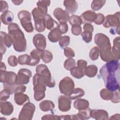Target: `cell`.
Masks as SVG:
<instances>
[{
    "label": "cell",
    "mask_w": 120,
    "mask_h": 120,
    "mask_svg": "<svg viewBox=\"0 0 120 120\" xmlns=\"http://www.w3.org/2000/svg\"><path fill=\"white\" fill-rule=\"evenodd\" d=\"M95 44L98 46L100 58L104 61L108 62L116 60L112 52L110 39L103 33H97L94 37Z\"/></svg>",
    "instance_id": "6da1fadb"
},
{
    "label": "cell",
    "mask_w": 120,
    "mask_h": 120,
    "mask_svg": "<svg viewBox=\"0 0 120 120\" xmlns=\"http://www.w3.org/2000/svg\"><path fill=\"white\" fill-rule=\"evenodd\" d=\"M9 34L12 37L15 50L18 52H25L27 49V42L23 32L16 23H11L8 26Z\"/></svg>",
    "instance_id": "7a4b0ae2"
},
{
    "label": "cell",
    "mask_w": 120,
    "mask_h": 120,
    "mask_svg": "<svg viewBox=\"0 0 120 120\" xmlns=\"http://www.w3.org/2000/svg\"><path fill=\"white\" fill-rule=\"evenodd\" d=\"M99 73L105 82L106 89L112 92L119 90L120 72L107 70L103 65L100 69Z\"/></svg>",
    "instance_id": "3957f363"
},
{
    "label": "cell",
    "mask_w": 120,
    "mask_h": 120,
    "mask_svg": "<svg viewBox=\"0 0 120 120\" xmlns=\"http://www.w3.org/2000/svg\"><path fill=\"white\" fill-rule=\"evenodd\" d=\"M18 17L21 24L24 30L28 32H32L34 28L31 22V15L30 13L27 10H21L18 13Z\"/></svg>",
    "instance_id": "277c9868"
},
{
    "label": "cell",
    "mask_w": 120,
    "mask_h": 120,
    "mask_svg": "<svg viewBox=\"0 0 120 120\" xmlns=\"http://www.w3.org/2000/svg\"><path fill=\"white\" fill-rule=\"evenodd\" d=\"M32 15L35 22V28L38 32H43L45 29V15L41 13L38 8H35L32 11Z\"/></svg>",
    "instance_id": "5b68a950"
},
{
    "label": "cell",
    "mask_w": 120,
    "mask_h": 120,
    "mask_svg": "<svg viewBox=\"0 0 120 120\" xmlns=\"http://www.w3.org/2000/svg\"><path fill=\"white\" fill-rule=\"evenodd\" d=\"M59 88L62 94L68 96L75 89L74 82L70 77L66 76L60 82Z\"/></svg>",
    "instance_id": "8992f818"
},
{
    "label": "cell",
    "mask_w": 120,
    "mask_h": 120,
    "mask_svg": "<svg viewBox=\"0 0 120 120\" xmlns=\"http://www.w3.org/2000/svg\"><path fill=\"white\" fill-rule=\"evenodd\" d=\"M35 105L30 102H27L22 107L18 116L20 120H31L35 111Z\"/></svg>",
    "instance_id": "52a82bcc"
},
{
    "label": "cell",
    "mask_w": 120,
    "mask_h": 120,
    "mask_svg": "<svg viewBox=\"0 0 120 120\" xmlns=\"http://www.w3.org/2000/svg\"><path fill=\"white\" fill-rule=\"evenodd\" d=\"M17 75L12 71H0V79L3 85L15 86L16 84Z\"/></svg>",
    "instance_id": "ba28073f"
},
{
    "label": "cell",
    "mask_w": 120,
    "mask_h": 120,
    "mask_svg": "<svg viewBox=\"0 0 120 120\" xmlns=\"http://www.w3.org/2000/svg\"><path fill=\"white\" fill-rule=\"evenodd\" d=\"M33 85L34 99L37 101H39L45 96V91L46 86L35 79H33Z\"/></svg>",
    "instance_id": "9c48e42d"
},
{
    "label": "cell",
    "mask_w": 120,
    "mask_h": 120,
    "mask_svg": "<svg viewBox=\"0 0 120 120\" xmlns=\"http://www.w3.org/2000/svg\"><path fill=\"white\" fill-rule=\"evenodd\" d=\"M103 25L104 27L106 28L110 27L113 28L120 26V12L118 11L113 15H109L106 16Z\"/></svg>",
    "instance_id": "30bf717a"
},
{
    "label": "cell",
    "mask_w": 120,
    "mask_h": 120,
    "mask_svg": "<svg viewBox=\"0 0 120 120\" xmlns=\"http://www.w3.org/2000/svg\"><path fill=\"white\" fill-rule=\"evenodd\" d=\"M13 44V39L12 37L3 31L0 32V49L1 56L2 57L7 50V47L9 48Z\"/></svg>",
    "instance_id": "8fae6325"
},
{
    "label": "cell",
    "mask_w": 120,
    "mask_h": 120,
    "mask_svg": "<svg viewBox=\"0 0 120 120\" xmlns=\"http://www.w3.org/2000/svg\"><path fill=\"white\" fill-rule=\"evenodd\" d=\"M32 76L31 71L27 68L20 69L17 74L16 84L18 85L27 84L29 82L30 79Z\"/></svg>",
    "instance_id": "7c38bea8"
},
{
    "label": "cell",
    "mask_w": 120,
    "mask_h": 120,
    "mask_svg": "<svg viewBox=\"0 0 120 120\" xmlns=\"http://www.w3.org/2000/svg\"><path fill=\"white\" fill-rule=\"evenodd\" d=\"M71 100L68 96L61 95L58 98V107L63 112H68L71 108Z\"/></svg>",
    "instance_id": "4fadbf2b"
},
{
    "label": "cell",
    "mask_w": 120,
    "mask_h": 120,
    "mask_svg": "<svg viewBox=\"0 0 120 120\" xmlns=\"http://www.w3.org/2000/svg\"><path fill=\"white\" fill-rule=\"evenodd\" d=\"M33 43L37 49L44 50L46 46V39L43 35L37 34L33 38Z\"/></svg>",
    "instance_id": "5bb4252c"
},
{
    "label": "cell",
    "mask_w": 120,
    "mask_h": 120,
    "mask_svg": "<svg viewBox=\"0 0 120 120\" xmlns=\"http://www.w3.org/2000/svg\"><path fill=\"white\" fill-rule=\"evenodd\" d=\"M53 15L60 23L67 22L69 18V13L60 8H55L53 11Z\"/></svg>",
    "instance_id": "9a60e30c"
},
{
    "label": "cell",
    "mask_w": 120,
    "mask_h": 120,
    "mask_svg": "<svg viewBox=\"0 0 120 120\" xmlns=\"http://www.w3.org/2000/svg\"><path fill=\"white\" fill-rule=\"evenodd\" d=\"M90 117L96 120H105L109 119L107 111L102 109L91 110Z\"/></svg>",
    "instance_id": "2e32d148"
},
{
    "label": "cell",
    "mask_w": 120,
    "mask_h": 120,
    "mask_svg": "<svg viewBox=\"0 0 120 120\" xmlns=\"http://www.w3.org/2000/svg\"><path fill=\"white\" fill-rule=\"evenodd\" d=\"M97 14L91 10H88L83 12L80 16L82 23H91L94 22L96 18Z\"/></svg>",
    "instance_id": "e0dca14e"
},
{
    "label": "cell",
    "mask_w": 120,
    "mask_h": 120,
    "mask_svg": "<svg viewBox=\"0 0 120 120\" xmlns=\"http://www.w3.org/2000/svg\"><path fill=\"white\" fill-rule=\"evenodd\" d=\"M0 112L4 116L10 115L13 111L14 106L13 105L9 102L0 101Z\"/></svg>",
    "instance_id": "ac0fdd59"
},
{
    "label": "cell",
    "mask_w": 120,
    "mask_h": 120,
    "mask_svg": "<svg viewBox=\"0 0 120 120\" xmlns=\"http://www.w3.org/2000/svg\"><path fill=\"white\" fill-rule=\"evenodd\" d=\"M66 11L69 14L75 13L78 9V4L75 0H67L63 2Z\"/></svg>",
    "instance_id": "d6986e66"
},
{
    "label": "cell",
    "mask_w": 120,
    "mask_h": 120,
    "mask_svg": "<svg viewBox=\"0 0 120 120\" xmlns=\"http://www.w3.org/2000/svg\"><path fill=\"white\" fill-rule=\"evenodd\" d=\"M42 51L36 49L32 50L30 52V62L29 66H35L39 63L41 59Z\"/></svg>",
    "instance_id": "ffe728a7"
},
{
    "label": "cell",
    "mask_w": 120,
    "mask_h": 120,
    "mask_svg": "<svg viewBox=\"0 0 120 120\" xmlns=\"http://www.w3.org/2000/svg\"><path fill=\"white\" fill-rule=\"evenodd\" d=\"M14 100L17 105H22L25 103L29 102L30 99L28 96L23 94V92H17L15 93Z\"/></svg>",
    "instance_id": "44dd1931"
},
{
    "label": "cell",
    "mask_w": 120,
    "mask_h": 120,
    "mask_svg": "<svg viewBox=\"0 0 120 120\" xmlns=\"http://www.w3.org/2000/svg\"><path fill=\"white\" fill-rule=\"evenodd\" d=\"M62 34L57 27L51 30V31L48 33V38L51 42L55 43L59 41L62 37Z\"/></svg>",
    "instance_id": "7402d4cb"
},
{
    "label": "cell",
    "mask_w": 120,
    "mask_h": 120,
    "mask_svg": "<svg viewBox=\"0 0 120 120\" xmlns=\"http://www.w3.org/2000/svg\"><path fill=\"white\" fill-rule=\"evenodd\" d=\"M120 37H116L113 42V47L112 48V52L116 60H119L120 58Z\"/></svg>",
    "instance_id": "603a6c76"
},
{
    "label": "cell",
    "mask_w": 120,
    "mask_h": 120,
    "mask_svg": "<svg viewBox=\"0 0 120 120\" xmlns=\"http://www.w3.org/2000/svg\"><path fill=\"white\" fill-rule=\"evenodd\" d=\"M0 19L4 24L9 25L12 23L14 20V15L11 11H7L1 15Z\"/></svg>",
    "instance_id": "cb8c5ba5"
},
{
    "label": "cell",
    "mask_w": 120,
    "mask_h": 120,
    "mask_svg": "<svg viewBox=\"0 0 120 120\" xmlns=\"http://www.w3.org/2000/svg\"><path fill=\"white\" fill-rule=\"evenodd\" d=\"M74 106L78 110H84L89 108V102L86 99L79 98L74 101Z\"/></svg>",
    "instance_id": "d4e9b609"
},
{
    "label": "cell",
    "mask_w": 120,
    "mask_h": 120,
    "mask_svg": "<svg viewBox=\"0 0 120 120\" xmlns=\"http://www.w3.org/2000/svg\"><path fill=\"white\" fill-rule=\"evenodd\" d=\"M54 107V104L50 100H43L39 103V108L40 110L43 112L51 111L53 110Z\"/></svg>",
    "instance_id": "484cf974"
},
{
    "label": "cell",
    "mask_w": 120,
    "mask_h": 120,
    "mask_svg": "<svg viewBox=\"0 0 120 120\" xmlns=\"http://www.w3.org/2000/svg\"><path fill=\"white\" fill-rule=\"evenodd\" d=\"M45 20L46 28L50 30L57 27L59 24L49 14H47L45 16Z\"/></svg>",
    "instance_id": "4316f807"
},
{
    "label": "cell",
    "mask_w": 120,
    "mask_h": 120,
    "mask_svg": "<svg viewBox=\"0 0 120 120\" xmlns=\"http://www.w3.org/2000/svg\"><path fill=\"white\" fill-rule=\"evenodd\" d=\"M50 0H39L37 3L38 8L45 16L47 14V7L50 6Z\"/></svg>",
    "instance_id": "83f0119b"
},
{
    "label": "cell",
    "mask_w": 120,
    "mask_h": 120,
    "mask_svg": "<svg viewBox=\"0 0 120 120\" xmlns=\"http://www.w3.org/2000/svg\"><path fill=\"white\" fill-rule=\"evenodd\" d=\"M98 72V68L96 65H90L84 70V74L89 77H94Z\"/></svg>",
    "instance_id": "f1b7e54d"
},
{
    "label": "cell",
    "mask_w": 120,
    "mask_h": 120,
    "mask_svg": "<svg viewBox=\"0 0 120 120\" xmlns=\"http://www.w3.org/2000/svg\"><path fill=\"white\" fill-rule=\"evenodd\" d=\"M84 94L85 92L83 89L80 88H76L74 89L68 96L71 100H74L81 98L84 96Z\"/></svg>",
    "instance_id": "f546056e"
},
{
    "label": "cell",
    "mask_w": 120,
    "mask_h": 120,
    "mask_svg": "<svg viewBox=\"0 0 120 120\" xmlns=\"http://www.w3.org/2000/svg\"><path fill=\"white\" fill-rule=\"evenodd\" d=\"M114 95V92H112L107 89H103L100 91L101 98L105 100H111Z\"/></svg>",
    "instance_id": "4dcf8cb0"
},
{
    "label": "cell",
    "mask_w": 120,
    "mask_h": 120,
    "mask_svg": "<svg viewBox=\"0 0 120 120\" xmlns=\"http://www.w3.org/2000/svg\"><path fill=\"white\" fill-rule=\"evenodd\" d=\"M70 71L71 75L77 79H81L84 75V70L77 67H75Z\"/></svg>",
    "instance_id": "1f68e13d"
},
{
    "label": "cell",
    "mask_w": 120,
    "mask_h": 120,
    "mask_svg": "<svg viewBox=\"0 0 120 120\" xmlns=\"http://www.w3.org/2000/svg\"><path fill=\"white\" fill-rule=\"evenodd\" d=\"M53 58L52 54L48 50H43L42 51L41 59L45 63L50 62Z\"/></svg>",
    "instance_id": "d6a6232c"
},
{
    "label": "cell",
    "mask_w": 120,
    "mask_h": 120,
    "mask_svg": "<svg viewBox=\"0 0 120 120\" xmlns=\"http://www.w3.org/2000/svg\"><path fill=\"white\" fill-rule=\"evenodd\" d=\"M105 0H93L91 4V8L94 11L99 10L105 4Z\"/></svg>",
    "instance_id": "836d02e7"
},
{
    "label": "cell",
    "mask_w": 120,
    "mask_h": 120,
    "mask_svg": "<svg viewBox=\"0 0 120 120\" xmlns=\"http://www.w3.org/2000/svg\"><path fill=\"white\" fill-rule=\"evenodd\" d=\"M68 22L72 26L74 25H78L80 26L82 23V22L80 16L75 15H73L69 17Z\"/></svg>",
    "instance_id": "e575fe53"
},
{
    "label": "cell",
    "mask_w": 120,
    "mask_h": 120,
    "mask_svg": "<svg viewBox=\"0 0 120 120\" xmlns=\"http://www.w3.org/2000/svg\"><path fill=\"white\" fill-rule=\"evenodd\" d=\"M18 61L20 65H29L30 62V56L27 54L20 55L18 58Z\"/></svg>",
    "instance_id": "d590c367"
},
{
    "label": "cell",
    "mask_w": 120,
    "mask_h": 120,
    "mask_svg": "<svg viewBox=\"0 0 120 120\" xmlns=\"http://www.w3.org/2000/svg\"><path fill=\"white\" fill-rule=\"evenodd\" d=\"M99 50L98 47L95 46L93 47L89 52V57L92 60H97L99 56Z\"/></svg>",
    "instance_id": "8d00e7d4"
},
{
    "label": "cell",
    "mask_w": 120,
    "mask_h": 120,
    "mask_svg": "<svg viewBox=\"0 0 120 120\" xmlns=\"http://www.w3.org/2000/svg\"><path fill=\"white\" fill-rule=\"evenodd\" d=\"M91 109L88 108L84 110H79L78 114L80 116L82 120H88L90 119V111Z\"/></svg>",
    "instance_id": "74e56055"
},
{
    "label": "cell",
    "mask_w": 120,
    "mask_h": 120,
    "mask_svg": "<svg viewBox=\"0 0 120 120\" xmlns=\"http://www.w3.org/2000/svg\"><path fill=\"white\" fill-rule=\"evenodd\" d=\"M75 61L72 58H69L66 60L64 63V67L67 70H70L72 68L75 67Z\"/></svg>",
    "instance_id": "f35d334b"
},
{
    "label": "cell",
    "mask_w": 120,
    "mask_h": 120,
    "mask_svg": "<svg viewBox=\"0 0 120 120\" xmlns=\"http://www.w3.org/2000/svg\"><path fill=\"white\" fill-rule=\"evenodd\" d=\"M70 37L68 36H64L61 37L59 41V44L62 48H65L69 44Z\"/></svg>",
    "instance_id": "ab89813d"
},
{
    "label": "cell",
    "mask_w": 120,
    "mask_h": 120,
    "mask_svg": "<svg viewBox=\"0 0 120 120\" xmlns=\"http://www.w3.org/2000/svg\"><path fill=\"white\" fill-rule=\"evenodd\" d=\"M82 38L83 41L87 43H89L90 42L92 38V32L90 31H85L84 30L81 34Z\"/></svg>",
    "instance_id": "60d3db41"
},
{
    "label": "cell",
    "mask_w": 120,
    "mask_h": 120,
    "mask_svg": "<svg viewBox=\"0 0 120 120\" xmlns=\"http://www.w3.org/2000/svg\"><path fill=\"white\" fill-rule=\"evenodd\" d=\"M11 94L12 95V94L9 90L4 89V90L0 92V101H6L9 98Z\"/></svg>",
    "instance_id": "b9f144b4"
},
{
    "label": "cell",
    "mask_w": 120,
    "mask_h": 120,
    "mask_svg": "<svg viewBox=\"0 0 120 120\" xmlns=\"http://www.w3.org/2000/svg\"><path fill=\"white\" fill-rule=\"evenodd\" d=\"M64 53L65 56L69 58H72L75 56V52L70 47H66L64 48Z\"/></svg>",
    "instance_id": "7bdbcfd3"
},
{
    "label": "cell",
    "mask_w": 120,
    "mask_h": 120,
    "mask_svg": "<svg viewBox=\"0 0 120 120\" xmlns=\"http://www.w3.org/2000/svg\"><path fill=\"white\" fill-rule=\"evenodd\" d=\"M8 62L10 66L16 67L18 63V59L14 55L10 56L8 59Z\"/></svg>",
    "instance_id": "ee69618b"
},
{
    "label": "cell",
    "mask_w": 120,
    "mask_h": 120,
    "mask_svg": "<svg viewBox=\"0 0 120 120\" xmlns=\"http://www.w3.org/2000/svg\"><path fill=\"white\" fill-rule=\"evenodd\" d=\"M72 33L75 36H78L82 33V27L78 25H74L72 26Z\"/></svg>",
    "instance_id": "f6af8a7d"
},
{
    "label": "cell",
    "mask_w": 120,
    "mask_h": 120,
    "mask_svg": "<svg viewBox=\"0 0 120 120\" xmlns=\"http://www.w3.org/2000/svg\"><path fill=\"white\" fill-rule=\"evenodd\" d=\"M57 28L62 34H65L68 31V25L67 22H61L58 24Z\"/></svg>",
    "instance_id": "bcb514c9"
},
{
    "label": "cell",
    "mask_w": 120,
    "mask_h": 120,
    "mask_svg": "<svg viewBox=\"0 0 120 120\" xmlns=\"http://www.w3.org/2000/svg\"><path fill=\"white\" fill-rule=\"evenodd\" d=\"M105 17L103 14L101 13L97 14L96 18L94 21L95 23L97 25H100L103 24L105 20Z\"/></svg>",
    "instance_id": "7dc6e473"
},
{
    "label": "cell",
    "mask_w": 120,
    "mask_h": 120,
    "mask_svg": "<svg viewBox=\"0 0 120 120\" xmlns=\"http://www.w3.org/2000/svg\"><path fill=\"white\" fill-rule=\"evenodd\" d=\"M41 119L43 120H60V116L56 115L54 114H45L44 115L42 118Z\"/></svg>",
    "instance_id": "c3c4849f"
},
{
    "label": "cell",
    "mask_w": 120,
    "mask_h": 120,
    "mask_svg": "<svg viewBox=\"0 0 120 120\" xmlns=\"http://www.w3.org/2000/svg\"><path fill=\"white\" fill-rule=\"evenodd\" d=\"M87 62L86 61L83 60H77V67L83 69V70L84 69L87 67Z\"/></svg>",
    "instance_id": "681fc988"
},
{
    "label": "cell",
    "mask_w": 120,
    "mask_h": 120,
    "mask_svg": "<svg viewBox=\"0 0 120 120\" xmlns=\"http://www.w3.org/2000/svg\"><path fill=\"white\" fill-rule=\"evenodd\" d=\"M0 12L4 13L7 11H8V5L6 1L0 0Z\"/></svg>",
    "instance_id": "f907efd6"
},
{
    "label": "cell",
    "mask_w": 120,
    "mask_h": 120,
    "mask_svg": "<svg viewBox=\"0 0 120 120\" xmlns=\"http://www.w3.org/2000/svg\"><path fill=\"white\" fill-rule=\"evenodd\" d=\"M112 102L114 103H118L120 102V93L119 90H117L114 92V95L112 98L111 100Z\"/></svg>",
    "instance_id": "816d5d0a"
},
{
    "label": "cell",
    "mask_w": 120,
    "mask_h": 120,
    "mask_svg": "<svg viewBox=\"0 0 120 120\" xmlns=\"http://www.w3.org/2000/svg\"><path fill=\"white\" fill-rule=\"evenodd\" d=\"M83 29L85 31H90L92 32L94 31V27L90 23H85L83 27Z\"/></svg>",
    "instance_id": "f5cc1de1"
},
{
    "label": "cell",
    "mask_w": 120,
    "mask_h": 120,
    "mask_svg": "<svg viewBox=\"0 0 120 120\" xmlns=\"http://www.w3.org/2000/svg\"><path fill=\"white\" fill-rule=\"evenodd\" d=\"M110 32L113 35H114L116 33L120 35V26L116 28H111L110 30Z\"/></svg>",
    "instance_id": "db71d44e"
},
{
    "label": "cell",
    "mask_w": 120,
    "mask_h": 120,
    "mask_svg": "<svg viewBox=\"0 0 120 120\" xmlns=\"http://www.w3.org/2000/svg\"><path fill=\"white\" fill-rule=\"evenodd\" d=\"M60 120H72V115H64L60 116Z\"/></svg>",
    "instance_id": "11a10c76"
},
{
    "label": "cell",
    "mask_w": 120,
    "mask_h": 120,
    "mask_svg": "<svg viewBox=\"0 0 120 120\" xmlns=\"http://www.w3.org/2000/svg\"><path fill=\"white\" fill-rule=\"evenodd\" d=\"M0 71H6V66L4 62H1L0 66Z\"/></svg>",
    "instance_id": "9f6ffc18"
},
{
    "label": "cell",
    "mask_w": 120,
    "mask_h": 120,
    "mask_svg": "<svg viewBox=\"0 0 120 120\" xmlns=\"http://www.w3.org/2000/svg\"><path fill=\"white\" fill-rule=\"evenodd\" d=\"M120 114H115L113 115H112L110 118L109 119L112 120V119H114V120H116V119H118V120H120Z\"/></svg>",
    "instance_id": "6f0895ef"
},
{
    "label": "cell",
    "mask_w": 120,
    "mask_h": 120,
    "mask_svg": "<svg viewBox=\"0 0 120 120\" xmlns=\"http://www.w3.org/2000/svg\"><path fill=\"white\" fill-rule=\"evenodd\" d=\"M12 1L15 5H19L23 2V0H12Z\"/></svg>",
    "instance_id": "680465c9"
}]
</instances>
